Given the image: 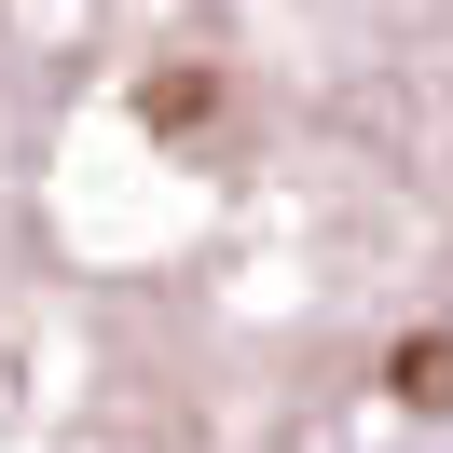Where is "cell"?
I'll return each mask as SVG.
<instances>
[{
	"label": "cell",
	"mask_w": 453,
	"mask_h": 453,
	"mask_svg": "<svg viewBox=\"0 0 453 453\" xmlns=\"http://www.w3.org/2000/svg\"><path fill=\"white\" fill-rule=\"evenodd\" d=\"M398 398H426V412H453V343H398Z\"/></svg>",
	"instance_id": "1"
}]
</instances>
